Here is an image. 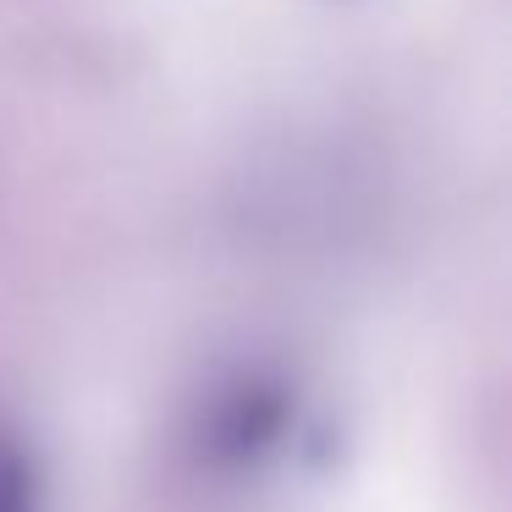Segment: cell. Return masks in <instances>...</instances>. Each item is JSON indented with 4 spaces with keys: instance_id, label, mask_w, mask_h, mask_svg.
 <instances>
[{
    "instance_id": "6da1fadb",
    "label": "cell",
    "mask_w": 512,
    "mask_h": 512,
    "mask_svg": "<svg viewBox=\"0 0 512 512\" xmlns=\"http://www.w3.org/2000/svg\"><path fill=\"white\" fill-rule=\"evenodd\" d=\"M281 430H287V397L265 380L232 386L210 413V446L221 463H248V457L270 452Z\"/></svg>"
},
{
    "instance_id": "7a4b0ae2",
    "label": "cell",
    "mask_w": 512,
    "mask_h": 512,
    "mask_svg": "<svg viewBox=\"0 0 512 512\" xmlns=\"http://www.w3.org/2000/svg\"><path fill=\"white\" fill-rule=\"evenodd\" d=\"M0 512H39V474L17 435L0 430Z\"/></svg>"
}]
</instances>
